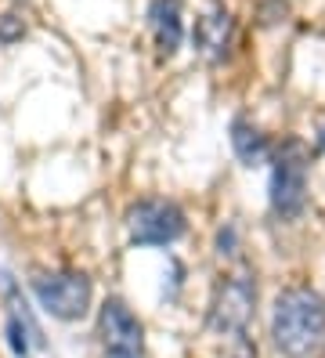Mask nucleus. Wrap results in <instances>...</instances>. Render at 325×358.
Segmentation results:
<instances>
[{
	"label": "nucleus",
	"instance_id": "2",
	"mask_svg": "<svg viewBox=\"0 0 325 358\" xmlns=\"http://www.w3.org/2000/svg\"><path fill=\"white\" fill-rule=\"evenodd\" d=\"M40 308L62 322H76L91 308V279L83 271H40L33 279Z\"/></svg>",
	"mask_w": 325,
	"mask_h": 358
},
{
	"label": "nucleus",
	"instance_id": "12",
	"mask_svg": "<svg viewBox=\"0 0 325 358\" xmlns=\"http://www.w3.org/2000/svg\"><path fill=\"white\" fill-rule=\"evenodd\" d=\"M322 149H325V131H322Z\"/></svg>",
	"mask_w": 325,
	"mask_h": 358
},
{
	"label": "nucleus",
	"instance_id": "9",
	"mask_svg": "<svg viewBox=\"0 0 325 358\" xmlns=\"http://www.w3.org/2000/svg\"><path fill=\"white\" fill-rule=\"evenodd\" d=\"M231 145H235V152H238V159H243V163H257V159H264V152H268L264 134H260L257 127H250L246 120H235Z\"/></svg>",
	"mask_w": 325,
	"mask_h": 358
},
{
	"label": "nucleus",
	"instance_id": "3",
	"mask_svg": "<svg viewBox=\"0 0 325 358\" xmlns=\"http://www.w3.org/2000/svg\"><path fill=\"white\" fill-rule=\"evenodd\" d=\"M308 203V152L300 141H286L271 166V210L278 217H296Z\"/></svg>",
	"mask_w": 325,
	"mask_h": 358
},
{
	"label": "nucleus",
	"instance_id": "7",
	"mask_svg": "<svg viewBox=\"0 0 325 358\" xmlns=\"http://www.w3.org/2000/svg\"><path fill=\"white\" fill-rule=\"evenodd\" d=\"M148 26L152 36H156V48L159 55H173L181 48V36H185V22H181V0H152L148 8Z\"/></svg>",
	"mask_w": 325,
	"mask_h": 358
},
{
	"label": "nucleus",
	"instance_id": "11",
	"mask_svg": "<svg viewBox=\"0 0 325 358\" xmlns=\"http://www.w3.org/2000/svg\"><path fill=\"white\" fill-rule=\"evenodd\" d=\"M8 333H11V348H15L18 355H26V351H29V344H26V336H22V326H18L15 319L8 322Z\"/></svg>",
	"mask_w": 325,
	"mask_h": 358
},
{
	"label": "nucleus",
	"instance_id": "10",
	"mask_svg": "<svg viewBox=\"0 0 325 358\" xmlns=\"http://www.w3.org/2000/svg\"><path fill=\"white\" fill-rule=\"evenodd\" d=\"M22 33H26V29H22V22L15 15H0V40H15Z\"/></svg>",
	"mask_w": 325,
	"mask_h": 358
},
{
	"label": "nucleus",
	"instance_id": "6",
	"mask_svg": "<svg viewBox=\"0 0 325 358\" xmlns=\"http://www.w3.org/2000/svg\"><path fill=\"white\" fill-rule=\"evenodd\" d=\"M98 336L108 358H141L145 355V326L123 301H105L98 311Z\"/></svg>",
	"mask_w": 325,
	"mask_h": 358
},
{
	"label": "nucleus",
	"instance_id": "1",
	"mask_svg": "<svg viewBox=\"0 0 325 358\" xmlns=\"http://www.w3.org/2000/svg\"><path fill=\"white\" fill-rule=\"evenodd\" d=\"M271 336L286 358L315 355L325 341V297L311 286L282 289L271 311Z\"/></svg>",
	"mask_w": 325,
	"mask_h": 358
},
{
	"label": "nucleus",
	"instance_id": "5",
	"mask_svg": "<svg viewBox=\"0 0 325 358\" xmlns=\"http://www.w3.org/2000/svg\"><path fill=\"white\" fill-rule=\"evenodd\" d=\"M253 304H257V286L250 275H228L213 293L210 304V326L224 336H243L250 319H253Z\"/></svg>",
	"mask_w": 325,
	"mask_h": 358
},
{
	"label": "nucleus",
	"instance_id": "4",
	"mask_svg": "<svg viewBox=\"0 0 325 358\" xmlns=\"http://www.w3.org/2000/svg\"><path fill=\"white\" fill-rule=\"evenodd\" d=\"M127 231L138 246H170L185 236V214L170 199H141L127 210Z\"/></svg>",
	"mask_w": 325,
	"mask_h": 358
},
{
	"label": "nucleus",
	"instance_id": "8",
	"mask_svg": "<svg viewBox=\"0 0 325 358\" xmlns=\"http://www.w3.org/2000/svg\"><path fill=\"white\" fill-rule=\"evenodd\" d=\"M195 44L206 58H224L228 55V44H231V15L224 8H213L210 15L199 18V26H195Z\"/></svg>",
	"mask_w": 325,
	"mask_h": 358
}]
</instances>
